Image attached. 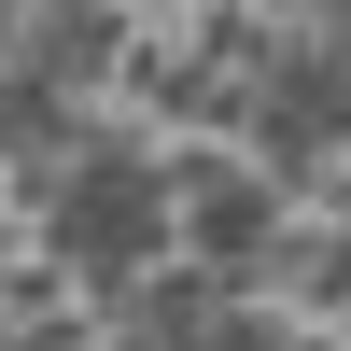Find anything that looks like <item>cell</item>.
<instances>
[{
  "label": "cell",
  "instance_id": "6da1fadb",
  "mask_svg": "<svg viewBox=\"0 0 351 351\" xmlns=\"http://www.w3.org/2000/svg\"><path fill=\"white\" fill-rule=\"evenodd\" d=\"M169 239V183L141 155H84L71 183H56V267L71 281H141Z\"/></svg>",
  "mask_w": 351,
  "mask_h": 351
},
{
  "label": "cell",
  "instance_id": "8992f818",
  "mask_svg": "<svg viewBox=\"0 0 351 351\" xmlns=\"http://www.w3.org/2000/svg\"><path fill=\"white\" fill-rule=\"evenodd\" d=\"M56 99H71V84H43V71H28V56H14V84H0V127H14V155H43V141L71 127V112H56Z\"/></svg>",
  "mask_w": 351,
  "mask_h": 351
},
{
  "label": "cell",
  "instance_id": "ba28073f",
  "mask_svg": "<svg viewBox=\"0 0 351 351\" xmlns=\"http://www.w3.org/2000/svg\"><path fill=\"white\" fill-rule=\"evenodd\" d=\"M211 351H281V337L267 324H211Z\"/></svg>",
  "mask_w": 351,
  "mask_h": 351
},
{
  "label": "cell",
  "instance_id": "52a82bcc",
  "mask_svg": "<svg viewBox=\"0 0 351 351\" xmlns=\"http://www.w3.org/2000/svg\"><path fill=\"white\" fill-rule=\"evenodd\" d=\"M295 281H309V295H351V239H309V253H295Z\"/></svg>",
  "mask_w": 351,
  "mask_h": 351
},
{
  "label": "cell",
  "instance_id": "3957f363",
  "mask_svg": "<svg viewBox=\"0 0 351 351\" xmlns=\"http://www.w3.org/2000/svg\"><path fill=\"white\" fill-rule=\"evenodd\" d=\"M183 225L211 267H267L281 225H267V183H239V169H183Z\"/></svg>",
  "mask_w": 351,
  "mask_h": 351
},
{
  "label": "cell",
  "instance_id": "7a4b0ae2",
  "mask_svg": "<svg viewBox=\"0 0 351 351\" xmlns=\"http://www.w3.org/2000/svg\"><path fill=\"white\" fill-rule=\"evenodd\" d=\"M253 127H267L281 169H309L324 141L351 127V71H324V56H295V71H267V99H253Z\"/></svg>",
  "mask_w": 351,
  "mask_h": 351
},
{
  "label": "cell",
  "instance_id": "5b68a950",
  "mask_svg": "<svg viewBox=\"0 0 351 351\" xmlns=\"http://www.w3.org/2000/svg\"><path fill=\"white\" fill-rule=\"evenodd\" d=\"M141 337H155V351H211V281H183V267L141 281Z\"/></svg>",
  "mask_w": 351,
  "mask_h": 351
},
{
  "label": "cell",
  "instance_id": "277c9868",
  "mask_svg": "<svg viewBox=\"0 0 351 351\" xmlns=\"http://www.w3.org/2000/svg\"><path fill=\"white\" fill-rule=\"evenodd\" d=\"M28 71H43V84H99V71H112V0H43Z\"/></svg>",
  "mask_w": 351,
  "mask_h": 351
}]
</instances>
